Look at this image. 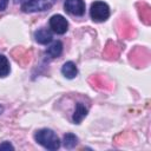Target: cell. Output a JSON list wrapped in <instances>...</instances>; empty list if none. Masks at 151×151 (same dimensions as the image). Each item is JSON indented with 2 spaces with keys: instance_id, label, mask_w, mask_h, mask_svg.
I'll list each match as a JSON object with an SVG mask.
<instances>
[{
  "instance_id": "6da1fadb",
  "label": "cell",
  "mask_w": 151,
  "mask_h": 151,
  "mask_svg": "<svg viewBox=\"0 0 151 151\" xmlns=\"http://www.w3.org/2000/svg\"><path fill=\"white\" fill-rule=\"evenodd\" d=\"M34 139L38 144L44 146L47 150H57L60 146V140L58 136L50 129H41L35 132Z\"/></svg>"
},
{
  "instance_id": "7a4b0ae2",
  "label": "cell",
  "mask_w": 151,
  "mask_h": 151,
  "mask_svg": "<svg viewBox=\"0 0 151 151\" xmlns=\"http://www.w3.org/2000/svg\"><path fill=\"white\" fill-rule=\"evenodd\" d=\"M57 0H28L25 4H22L21 9L26 13H33V12H42L48 8H51Z\"/></svg>"
},
{
  "instance_id": "3957f363",
  "label": "cell",
  "mask_w": 151,
  "mask_h": 151,
  "mask_svg": "<svg viewBox=\"0 0 151 151\" xmlns=\"http://www.w3.org/2000/svg\"><path fill=\"white\" fill-rule=\"evenodd\" d=\"M90 14L93 21L101 22V21H105L110 17V8L103 1H94L91 5Z\"/></svg>"
},
{
  "instance_id": "277c9868",
  "label": "cell",
  "mask_w": 151,
  "mask_h": 151,
  "mask_svg": "<svg viewBox=\"0 0 151 151\" xmlns=\"http://www.w3.org/2000/svg\"><path fill=\"white\" fill-rule=\"evenodd\" d=\"M50 27L54 33L64 34L68 28V22L63 15L55 14V15H52L50 19Z\"/></svg>"
},
{
  "instance_id": "5b68a950",
  "label": "cell",
  "mask_w": 151,
  "mask_h": 151,
  "mask_svg": "<svg viewBox=\"0 0 151 151\" xmlns=\"http://www.w3.org/2000/svg\"><path fill=\"white\" fill-rule=\"evenodd\" d=\"M64 7L65 11L72 15L81 17L85 13V4L83 0H66Z\"/></svg>"
},
{
  "instance_id": "8992f818",
  "label": "cell",
  "mask_w": 151,
  "mask_h": 151,
  "mask_svg": "<svg viewBox=\"0 0 151 151\" xmlns=\"http://www.w3.org/2000/svg\"><path fill=\"white\" fill-rule=\"evenodd\" d=\"M34 38H35V41L37 42L42 44V45H46V44H48V42L52 41V33L47 28H40V29L35 31Z\"/></svg>"
},
{
  "instance_id": "52a82bcc",
  "label": "cell",
  "mask_w": 151,
  "mask_h": 151,
  "mask_svg": "<svg viewBox=\"0 0 151 151\" xmlns=\"http://www.w3.org/2000/svg\"><path fill=\"white\" fill-rule=\"evenodd\" d=\"M87 116V109L85 107V105L83 103H78L76 105V110H74V113H73V123L74 124H80L81 120Z\"/></svg>"
},
{
  "instance_id": "ba28073f",
  "label": "cell",
  "mask_w": 151,
  "mask_h": 151,
  "mask_svg": "<svg viewBox=\"0 0 151 151\" xmlns=\"http://www.w3.org/2000/svg\"><path fill=\"white\" fill-rule=\"evenodd\" d=\"M61 73L67 78V79H73L77 73H78V70H77V66L73 61H66L63 67H61Z\"/></svg>"
},
{
  "instance_id": "9c48e42d",
  "label": "cell",
  "mask_w": 151,
  "mask_h": 151,
  "mask_svg": "<svg viewBox=\"0 0 151 151\" xmlns=\"http://www.w3.org/2000/svg\"><path fill=\"white\" fill-rule=\"evenodd\" d=\"M61 52H63V44H61V41H54L47 50H46V54L48 55V57H51V58H57V57H59L60 54H61Z\"/></svg>"
},
{
  "instance_id": "30bf717a",
  "label": "cell",
  "mask_w": 151,
  "mask_h": 151,
  "mask_svg": "<svg viewBox=\"0 0 151 151\" xmlns=\"http://www.w3.org/2000/svg\"><path fill=\"white\" fill-rule=\"evenodd\" d=\"M78 143V138L73 133H66L63 139V144L66 149H73Z\"/></svg>"
},
{
  "instance_id": "8fae6325",
  "label": "cell",
  "mask_w": 151,
  "mask_h": 151,
  "mask_svg": "<svg viewBox=\"0 0 151 151\" xmlns=\"http://www.w3.org/2000/svg\"><path fill=\"white\" fill-rule=\"evenodd\" d=\"M9 63H8V59L0 54V77H6L8 73H9Z\"/></svg>"
},
{
  "instance_id": "7c38bea8",
  "label": "cell",
  "mask_w": 151,
  "mask_h": 151,
  "mask_svg": "<svg viewBox=\"0 0 151 151\" xmlns=\"http://www.w3.org/2000/svg\"><path fill=\"white\" fill-rule=\"evenodd\" d=\"M9 149H11V150L14 149L9 142H4L2 144H0V150H9Z\"/></svg>"
},
{
  "instance_id": "4fadbf2b",
  "label": "cell",
  "mask_w": 151,
  "mask_h": 151,
  "mask_svg": "<svg viewBox=\"0 0 151 151\" xmlns=\"http://www.w3.org/2000/svg\"><path fill=\"white\" fill-rule=\"evenodd\" d=\"M7 5H8V0H0V11L6 9Z\"/></svg>"
},
{
  "instance_id": "5bb4252c",
  "label": "cell",
  "mask_w": 151,
  "mask_h": 151,
  "mask_svg": "<svg viewBox=\"0 0 151 151\" xmlns=\"http://www.w3.org/2000/svg\"><path fill=\"white\" fill-rule=\"evenodd\" d=\"M2 111H4V107H2V106H1V105H0V114H1V113H2Z\"/></svg>"
},
{
  "instance_id": "9a60e30c",
  "label": "cell",
  "mask_w": 151,
  "mask_h": 151,
  "mask_svg": "<svg viewBox=\"0 0 151 151\" xmlns=\"http://www.w3.org/2000/svg\"><path fill=\"white\" fill-rule=\"evenodd\" d=\"M20 1H24V0H14V2H20Z\"/></svg>"
}]
</instances>
